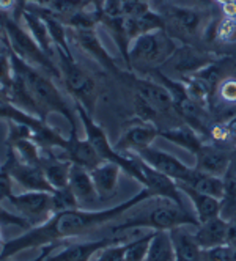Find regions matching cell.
Segmentation results:
<instances>
[{
	"instance_id": "f5cc1de1",
	"label": "cell",
	"mask_w": 236,
	"mask_h": 261,
	"mask_svg": "<svg viewBox=\"0 0 236 261\" xmlns=\"http://www.w3.org/2000/svg\"><path fill=\"white\" fill-rule=\"evenodd\" d=\"M230 261H236V247H231V258Z\"/></svg>"
},
{
	"instance_id": "8fae6325",
	"label": "cell",
	"mask_w": 236,
	"mask_h": 261,
	"mask_svg": "<svg viewBox=\"0 0 236 261\" xmlns=\"http://www.w3.org/2000/svg\"><path fill=\"white\" fill-rule=\"evenodd\" d=\"M137 154L143 162H147L150 167L156 169L158 172L167 175L169 178L175 179L176 182H189L194 169L188 167L185 162H181L178 158H175L173 154L159 150V148H154L153 145L148 148H143L142 151L134 153Z\"/></svg>"
},
{
	"instance_id": "4316f807",
	"label": "cell",
	"mask_w": 236,
	"mask_h": 261,
	"mask_svg": "<svg viewBox=\"0 0 236 261\" xmlns=\"http://www.w3.org/2000/svg\"><path fill=\"white\" fill-rule=\"evenodd\" d=\"M68 186L71 188V191L74 192V195L81 204L93 203V201L99 200L93 179H92V175H90V170L84 169L81 165H74V164L71 165Z\"/></svg>"
},
{
	"instance_id": "5bb4252c",
	"label": "cell",
	"mask_w": 236,
	"mask_h": 261,
	"mask_svg": "<svg viewBox=\"0 0 236 261\" xmlns=\"http://www.w3.org/2000/svg\"><path fill=\"white\" fill-rule=\"evenodd\" d=\"M219 57H214V54L203 52L194 44H181L178 50L173 54V57L169 60V66L178 72L181 79L194 76L195 72H198L206 65L213 63Z\"/></svg>"
},
{
	"instance_id": "ab89813d",
	"label": "cell",
	"mask_w": 236,
	"mask_h": 261,
	"mask_svg": "<svg viewBox=\"0 0 236 261\" xmlns=\"http://www.w3.org/2000/svg\"><path fill=\"white\" fill-rule=\"evenodd\" d=\"M216 96H219L222 101L228 104H236V79L227 77L217 88Z\"/></svg>"
},
{
	"instance_id": "277c9868",
	"label": "cell",
	"mask_w": 236,
	"mask_h": 261,
	"mask_svg": "<svg viewBox=\"0 0 236 261\" xmlns=\"http://www.w3.org/2000/svg\"><path fill=\"white\" fill-rule=\"evenodd\" d=\"M159 203L151 210L129 217L123 223L114 225L111 230L114 233L118 231H128V230H139L147 228L153 231H170L178 227H198L200 222L195 217V214L189 213L185 204H178L169 200H159Z\"/></svg>"
},
{
	"instance_id": "9c48e42d",
	"label": "cell",
	"mask_w": 236,
	"mask_h": 261,
	"mask_svg": "<svg viewBox=\"0 0 236 261\" xmlns=\"http://www.w3.org/2000/svg\"><path fill=\"white\" fill-rule=\"evenodd\" d=\"M8 201L14 206L21 217H24L32 228L44 223L54 211L52 194L49 192H24V194H13L8 197Z\"/></svg>"
},
{
	"instance_id": "7c38bea8",
	"label": "cell",
	"mask_w": 236,
	"mask_h": 261,
	"mask_svg": "<svg viewBox=\"0 0 236 261\" xmlns=\"http://www.w3.org/2000/svg\"><path fill=\"white\" fill-rule=\"evenodd\" d=\"M68 35H71V38L74 40V43L79 46L82 52H85L90 59H93L101 68L106 71L112 72L114 76L120 77L121 69L117 66L115 60L112 59V55L107 52V49L102 46L96 29H88V30H72L68 29Z\"/></svg>"
},
{
	"instance_id": "f546056e",
	"label": "cell",
	"mask_w": 236,
	"mask_h": 261,
	"mask_svg": "<svg viewBox=\"0 0 236 261\" xmlns=\"http://www.w3.org/2000/svg\"><path fill=\"white\" fill-rule=\"evenodd\" d=\"M185 184H189L191 188L197 189L198 192L211 195V197H216V198H219V200H222L224 195H225L224 178L206 175V173H202V172H198L195 169H194V173H192L189 182H185Z\"/></svg>"
},
{
	"instance_id": "5b68a950",
	"label": "cell",
	"mask_w": 236,
	"mask_h": 261,
	"mask_svg": "<svg viewBox=\"0 0 236 261\" xmlns=\"http://www.w3.org/2000/svg\"><path fill=\"white\" fill-rule=\"evenodd\" d=\"M164 19V30L181 44H194L206 36L211 24V10H198L179 7L172 2H164L156 10Z\"/></svg>"
},
{
	"instance_id": "f35d334b",
	"label": "cell",
	"mask_w": 236,
	"mask_h": 261,
	"mask_svg": "<svg viewBox=\"0 0 236 261\" xmlns=\"http://www.w3.org/2000/svg\"><path fill=\"white\" fill-rule=\"evenodd\" d=\"M32 139L33 140V130L21 123H14V121H8V136H7V145L8 148L13 146L14 143L21 142V140H27Z\"/></svg>"
},
{
	"instance_id": "1f68e13d",
	"label": "cell",
	"mask_w": 236,
	"mask_h": 261,
	"mask_svg": "<svg viewBox=\"0 0 236 261\" xmlns=\"http://www.w3.org/2000/svg\"><path fill=\"white\" fill-rule=\"evenodd\" d=\"M90 8H93V7L88 0H56L47 10H50V13L56 16V19H59L60 22L66 25V22L72 16H76L77 13H82Z\"/></svg>"
},
{
	"instance_id": "44dd1931",
	"label": "cell",
	"mask_w": 236,
	"mask_h": 261,
	"mask_svg": "<svg viewBox=\"0 0 236 261\" xmlns=\"http://www.w3.org/2000/svg\"><path fill=\"white\" fill-rule=\"evenodd\" d=\"M41 151H43V156H41L40 167L44 172L47 181L54 188V191L66 188L68 181H69V172H71L72 164L69 161L63 159L62 156L54 154V150L41 148Z\"/></svg>"
},
{
	"instance_id": "74e56055",
	"label": "cell",
	"mask_w": 236,
	"mask_h": 261,
	"mask_svg": "<svg viewBox=\"0 0 236 261\" xmlns=\"http://www.w3.org/2000/svg\"><path fill=\"white\" fill-rule=\"evenodd\" d=\"M128 244H129V242H124V241L114 242V244L99 250V255L93 261H124L126 250H128Z\"/></svg>"
},
{
	"instance_id": "d4e9b609",
	"label": "cell",
	"mask_w": 236,
	"mask_h": 261,
	"mask_svg": "<svg viewBox=\"0 0 236 261\" xmlns=\"http://www.w3.org/2000/svg\"><path fill=\"white\" fill-rule=\"evenodd\" d=\"M175 249L176 261H203V250L197 244L194 233L185 227H178L169 231Z\"/></svg>"
},
{
	"instance_id": "b9f144b4",
	"label": "cell",
	"mask_w": 236,
	"mask_h": 261,
	"mask_svg": "<svg viewBox=\"0 0 236 261\" xmlns=\"http://www.w3.org/2000/svg\"><path fill=\"white\" fill-rule=\"evenodd\" d=\"M230 258H231V246L228 244L203 250V261H230Z\"/></svg>"
},
{
	"instance_id": "52a82bcc",
	"label": "cell",
	"mask_w": 236,
	"mask_h": 261,
	"mask_svg": "<svg viewBox=\"0 0 236 261\" xmlns=\"http://www.w3.org/2000/svg\"><path fill=\"white\" fill-rule=\"evenodd\" d=\"M56 60L68 95L76 101L77 106L84 107L90 115H93L99 96L95 77L79 62H76L72 52H63L57 49Z\"/></svg>"
},
{
	"instance_id": "30bf717a",
	"label": "cell",
	"mask_w": 236,
	"mask_h": 261,
	"mask_svg": "<svg viewBox=\"0 0 236 261\" xmlns=\"http://www.w3.org/2000/svg\"><path fill=\"white\" fill-rule=\"evenodd\" d=\"M4 167L10 173V176L13 178V181L19 184L24 191H27V192H49V194L54 192V188L47 181L44 172L41 170V167L29 165V164L22 162L13 150L8 151V158H7V162L4 164Z\"/></svg>"
},
{
	"instance_id": "f907efd6",
	"label": "cell",
	"mask_w": 236,
	"mask_h": 261,
	"mask_svg": "<svg viewBox=\"0 0 236 261\" xmlns=\"http://www.w3.org/2000/svg\"><path fill=\"white\" fill-rule=\"evenodd\" d=\"M4 41H5V33H4V29H2V25H0V47H2Z\"/></svg>"
},
{
	"instance_id": "83f0119b",
	"label": "cell",
	"mask_w": 236,
	"mask_h": 261,
	"mask_svg": "<svg viewBox=\"0 0 236 261\" xmlns=\"http://www.w3.org/2000/svg\"><path fill=\"white\" fill-rule=\"evenodd\" d=\"M225 195L222 198V217L230 220L236 217V150L231 151V161L224 175Z\"/></svg>"
},
{
	"instance_id": "2e32d148",
	"label": "cell",
	"mask_w": 236,
	"mask_h": 261,
	"mask_svg": "<svg viewBox=\"0 0 236 261\" xmlns=\"http://www.w3.org/2000/svg\"><path fill=\"white\" fill-rule=\"evenodd\" d=\"M139 164H140L142 173L145 176L143 188H147L151 192L153 198L169 200V201H175L178 204H183V198H181V191L178 189V184H176L175 179L169 178L164 173L158 172L156 169L150 167L147 162H143L140 158H139Z\"/></svg>"
},
{
	"instance_id": "cb8c5ba5",
	"label": "cell",
	"mask_w": 236,
	"mask_h": 261,
	"mask_svg": "<svg viewBox=\"0 0 236 261\" xmlns=\"http://www.w3.org/2000/svg\"><path fill=\"white\" fill-rule=\"evenodd\" d=\"M159 137L169 140L170 143L185 148L191 154H195L202 148V145L206 142L194 127H191L186 123H179L172 127H166L159 130Z\"/></svg>"
},
{
	"instance_id": "ba28073f",
	"label": "cell",
	"mask_w": 236,
	"mask_h": 261,
	"mask_svg": "<svg viewBox=\"0 0 236 261\" xmlns=\"http://www.w3.org/2000/svg\"><path fill=\"white\" fill-rule=\"evenodd\" d=\"M76 114H77V118L85 129V139L95 146V150L99 154V158L106 162L117 164L126 175H129L133 179H136L139 184H142V188H143L145 176L142 173L137 154H134V153H128V154L118 153L114 148V145L109 142L106 130L95 121L93 115H90L84 107H81L77 104H76Z\"/></svg>"
},
{
	"instance_id": "484cf974",
	"label": "cell",
	"mask_w": 236,
	"mask_h": 261,
	"mask_svg": "<svg viewBox=\"0 0 236 261\" xmlns=\"http://www.w3.org/2000/svg\"><path fill=\"white\" fill-rule=\"evenodd\" d=\"M21 21H22L24 27L29 30V33L33 36V40L38 43V46L49 55L50 59L56 60V55H57L56 44L52 41V36L49 33V29H47L44 19H41L38 14H35V13L29 11L27 8H24V11L21 14Z\"/></svg>"
},
{
	"instance_id": "8992f818",
	"label": "cell",
	"mask_w": 236,
	"mask_h": 261,
	"mask_svg": "<svg viewBox=\"0 0 236 261\" xmlns=\"http://www.w3.org/2000/svg\"><path fill=\"white\" fill-rule=\"evenodd\" d=\"M0 25L5 33V41L13 54H16L21 60L25 63L41 69L52 79L62 81L60 68L57 65V60L50 59L49 55L38 46L33 40V36L29 33L25 27L19 21L11 17V14L0 13Z\"/></svg>"
},
{
	"instance_id": "ee69618b",
	"label": "cell",
	"mask_w": 236,
	"mask_h": 261,
	"mask_svg": "<svg viewBox=\"0 0 236 261\" xmlns=\"http://www.w3.org/2000/svg\"><path fill=\"white\" fill-rule=\"evenodd\" d=\"M169 2L179 5V7H188V8H198V10H211L214 0H169Z\"/></svg>"
},
{
	"instance_id": "d6a6232c",
	"label": "cell",
	"mask_w": 236,
	"mask_h": 261,
	"mask_svg": "<svg viewBox=\"0 0 236 261\" xmlns=\"http://www.w3.org/2000/svg\"><path fill=\"white\" fill-rule=\"evenodd\" d=\"M10 150H13L17 154V158H19L22 162H25L29 165L40 167L43 151H41V148L36 145L32 139L21 140V142L14 143L13 146H10Z\"/></svg>"
},
{
	"instance_id": "7a4b0ae2",
	"label": "cell",
	"mask_w": 236,
	"mask_h": 261,
	"mask_svg": "<svg viewBox=\"0 0 236 261\" xmlns=\"http://www.w3.org/2000/svg\"><path fill=\"white\" fill-rule=\"evenodd\" d=\"M10 54H11V62H13L14 72L25 82V85L30 90L36 104L40 106L43 118L47 120L49 114H59L63 118H66V121L71 126V130H77V120L79 118L76 114V107L69 106V102L63 96V93L59 90L56 82L52 81V77L47 76V74L43 72L41 69L25 63L11 50H10Z\"/></svg>"
},
{
	"instance_id": "3957f363",
	"label": "cell",
	"mask_w": 236,
	"mask_h": 261,
	"mask_svg": "<svg viewBox=\"0 0 236 261\" xmlns=\"http://www.w3.org/2000/svg\"><path fill=\"white\" fill-rule=\"evenodd\" d=\"M178 47V41L164 29L143 33L137 36L129 47L126 69L148 77L154 71H159L161 66L169 63Z\"/></svg>"
},
{
	"instance_id": "11a10c76",
	"label": "cell",
	"mask_w": 236,
	"mask_h": 261,
	"mask_svg": "<svg viewBox=\"0 0 236 261\" xmlns=\"http://www.w3.org/2000/svg\"><path fill=\"white\" fill-rule=\"evenodd\" d=\"M5 242H7V241H4V236H2V231H0V249H2V247L5 246Z\"/></svg>"
},
{
	"instance_id": "9a60e30c",
	"label": "cell",
	"mask_w": 236,
	"mask_h": 261,
	"mask_svg": "<svg viewBox=\"0 0 236 261\" xmlns=\"http://www.w3.org/2000/svg\"><path fill=\"white\" fill-rule=\"evenodd\" d=\"M194 156H195V167H194L195 170L221 178H224L231 161V151L213 142H205Z\"/></svg>"
},
{
	"instance_id": "db71d44e",
	"label": "cell",
	"mask_w": 236,
	"mask_h": 261,
	"mask_svg": "<svg viewBox=\"0 0 236 261\" xmlns=\"http://www.w3.org/2000/svg\"><path fill=\"white\" fill-rule=\"evenodd\" d=\"M216 4H221V7L222 5H225V4H228V2H233V0H214Z\"/></svg>"
},
{
	"instance_id": "e0dca14e",
	"label": "cell",
	"mask_w": 236,
	"mask_h": 261,
	"mask_svg": "<svg viewBox=\"0 0 236 261\" xmlns=\"http://www.w3.org/2000/svg\"><path fill=\"white\" fill-rule=\"evenodd\" d=\"M62 153H63L62 154L63 159L69 161L74 165H81L87 170H92L101 162H104L92 143L87 139L77 137V130H71V134L68 137V145L65 146V150H62Z\"/></svg>"
},
{
	"instance_id": "7bdbcfd3",
	"label": "cell",
	"mask_w": 236,
	"mask_h": 261,
	"mask_svg": "<svg viewBox=\"0 0 236 261\" xmlns=\"http://www.w3.org/2000/svg\"><path fill=\"white\" fill-rule=\"evenodd\" d=\"M13 182L14 181L5 167H0V201L8 200V197L13 195Z\"/></svg>"
},
{
	"instance_id": "4dcf8cb0",
	"label": "cell",
	"mask_w": 236,
	"mask_h": 261,
	"mask_svg": "<svg viewBox=\"0 0 236 261\" xmlns=\"http://www.w3.org/2000/svg\"><path fill=\"white\" fill-rule=\"evenodd\" d=\"M147 261H176L175 249L169 231H154Z\"/></svg>"
},
{
	"instance_id": "ac0fdd59",
	"label": "cell",
	"mask_w": 236,
	"mask_h": 261,
	"mask_svg": "<svg viewBox=\"0 0 236 261\" xmlns=\"http://www.w3.org/2000/svg\"><path fill=\"white\" fill-rule=\"evenodd\" d=\"M120 241H124V238H102L96 241L76 242V244L66 246L56 255L50 253L44 258V261H92L93 255H96L99 250Z\"/></svg>"
},
{
	"instance_id": "7402d4cb",
	"label": "cell",
	"mask_w": 236,
	"mask_h": 261,
	"mask_svg": "<svg viewBox=\"0 0 236 261\" xmlns=\"http://www.w3.org/2000/svg\"><path fill=\"white\" fill-rule=\"evenodd\" d=\"M227 231H228V220L219 216L195 227L194 238L197 241V244L202 247V250H208L213 247L227 244Z\"/></svg>"
},
{
	"instance_id": "603a6c76",
	"label": "cell",
	"mask_w": 236,
	"mask_h": 261,
	"mask_svg": "<svg viewBox=\"0 0 236 261\" xmlns=\"http://www.w3.org/2000/svg\"><path fill=\"white\" fill-rule=\"evenodd\" d=\"M233 65L234 63L231 57H219L213 63L206 65L205 68H202L200 71L194 74V77L206 88L211 101L214 99L219 85L228 77V71L233 68Z\"/></svg>"
},
{
	"instance_id": "d590c367",
	"label": "cell",
	"mask_w": 236,
	"mask_h": 261,
	"mask_svg": "<svg viewBox=\"0 0 236 261\" xmlns=\"http://www.w3.org/2000/svg\"><path fill=\"white\" fill-rule=\"evenodd\" d=\"M52 201H54V211L56 213L66 211V210H76L81 206L79 200L76 198L74 192L71 191L69 186L54 191L52 192Z\"/></svg>"
},
{
	"instance_id": "681fc988",
	"label": "cell",
	"mask_w": 236,
	"mask_h": 261,
	"mask_svg": "<svg viewBox=\"0 0 236 261\" xmlns=\"http://www.w3.org/2000/svg\"><path fill=\"white\" fill-rule=\"evenodd\" d=\"M92 7L98 11V13H104V7H106V2L107 0H88Z\"/></svg>"
},
{
	"instance_id": "ffe728a7",
	"label": "cell",
	"mask_w": 236,
	"mask_h": 261,
	"mask_svg": "<svg viewBox=\"0 0 236 261\" xmlns=\"http://www.w3.org/2000/svg\"><path fill=\"white\" fill-rule=\"evenodd\" d=\"M176 184L181 194H185L191 200L194 211H195V217L200 223H205L222 214V200L198 192L197 189L191 188L189 184H185V182H176Z\"/></svg>"
},
{
	"instance_id": "60d3db41",
	"label": "cell",
	"mask_w": 236,
	"mask_h": 261,
	"mask_svg": "<svg viewBox=\"0 0 236 261\" xmlns=\"http://www.w3.org/2000/svg\"><path fill=\"white\" fill-rule=\"evenodd\" d=\"M0 225H16V227H21L22 230L32 228V225L24 217H21L19 214H13L2 206H0Z\"/></svg>"
},
{
	"instance_id": "816d5d0a",
	"label": "cell",
	"mask_w": 236,
	"mask_h": 261,
	"mask_svg": "<svg viewBox=\"0 0 236 261\" xmlns=\"http://www.w3.org/2000/svg\"><path fill=\"white\" fill-rule=\"evenodd\" d=\"M44 258H46V256H44V255L41 253V255H40L38 258H35V259H32V261H43ZM0 261H10V259H7V258H0Z\"/></svg>"
},
{
	"instance_id": "8d00e7d4",
	"label": "cell",
	"mask_w": 236,
	"mask_h": 261,
	"mask_svg": "<svg viewBox=\"0 0 236 261\" xmlns=\"http://www.w3.org/2000/svg\"><path fill=\"white\" fill-rule=\"evenodd\" d=\"M14 81V68L11 62V54L7 46V41H4L0 47V88L7 90Z\"/></svg>"
},
{
	"instance_id": "d6986e66",
	"label": "cell",
	"mask_w": 236,
	"mask_h": 261,
	"mask_svg": "<svg viewBox=\"0 0 236 261\" xmlns=\"http://www.w3.org/2000/svg\"><path fill=\"white\" fill-rule=\"evenodd\" d=\"M121 172L123 170L117 164L106 162V161L101 162L98 167H95V169L90 170V175H92L98 198L101 201H107V200H111L117 195Z\"/></svg>"
},
{
	"instance_id": "4fadbf2b",
	"label": "cell",
	"mask_w": 236,
	"mask_h": 261,
	"mask_svg": "<svg viewBox=\"0 0 236 261\" xmlns=\"http://www.w3.org/2000/svg\"><path fill=\"white\" fill-rule=\"evenodd\" d=\"M159 127L154 123L139 120L126 127L118 140L114 143V148L118 153H139L143 148L151 146L156 137H159Z\"/></svg>"
},
{
	"instance_id": "e575fe53",
	"label": "cell",
	"mask_w": 236,
	"mask_h": 261,
	"mask_svg": "<svg viewBox=\"0 0 236 261\" xmlns=\"http://www.w3.org/2000/svg\"><path fill=\"white\" fill-rule=\"evenodd\" d=\"M213 38L221 44H236V19L222 17L213 24Z\"/></svg>"
},
{
	"instance_id": "c3c4849f",
	"label": "cell",
	"mask_w": 236,
	"mask_h": 261,
	"mask_svg": "<svg viewBox=\"0 0 236 261\" xmlns=\"http://www.w3.org/2000/svg\"><path fill=\"white\" fill-rule=\"evenodd\" d=\"M24 8H25V0H19V4H17V8H16V11L11 14L13 19H16V21H19V22H21V14H22Z\"/></svg>"
},
{
	"instance_id": "6da1fadb",
	"label": "cell",
	"mask_w": 236,
	"mask_h": 261,
	"mask_svg": "<svg viewBox=\"0 0 236 261\" xmlns=\"http://www.w3.org/2000/svg\"><path fill=\"white\" fill-rule=\"evenodd\" d=\"M150 198H153L151 192L147 188H142L131 198L107 210L90 211L76 208L56 213L41 225L25 230V233H22L21 236L7 241L5 246L2 247V252H0V258L10 259L11 256L30 249H43L47 246L57 247L69 238L84 236L102 225H107V223L117 220L124 213H128L134 206H139L140 203Z\"/></svg>"
},
{
	"instance_id": "f6af8a7d",
	"label": "cell",
	"mask_w": 236,
	"mask_h": 261,
	"mask_svg": "<svg viewBox=\"0 0 236 261\" xmlns=\"http://www.w3.org/2000/svg\"><path fill=\"white\" fill-rule=\"evenodd\" d=\"M19 0H0V13L13 14L17 8Z\"/></svg>"
},
{
	"instance_id": "836d02e7",
	"label": "cell",
	"mask_w": 236,
	"mask_h": 261,
	"mask_svg": "<svg viewBox=\"0 0 236 261\" xmlns=\"http://www.w3.org/2000/svg\"><path fill=\"white\" fill-rule=\"evenodd\" d=\"M153 238H154V231L143 234L134 241H129L124 261H147L148 249H150Z\"/></svg>"
},
{
	"instance_id": "bcb514c9",
	"label": "cell",
	"mask_w": 236,
	"mask_h": 261,
	"mask_svg": "<svg viewBox=\"0 0 236 261\" xmlns=\"http://www.w3.org/2000/svg\"><path fill=\"white\" fill-rule=\"evenodd\" d=\"M222 14L224 17H231V19H236V0L233 2H228L225 5H222Z\"/></svg>"
},
{
	"instance_id": "f1b7e54d",
	"label": "cell",
	"mask_w": 236,
	"mask_h": 261,
	"mask_svg": "<svg viewBox=\"0 0 236 261\" xmlns=\"http://www.w3.org/2000/svg\"><path fill=\"white\" fill-rule=\"evenodd\" d=\"M208 142H213L222 148H227L230 151L236 150V115L214 123L209 127Z\"/></svg>"
},
{
	"instance_id": "7dc6e473",
	"label": "cell",
	"mask_w": 236,
	"mask_h": 261,
	"mask_svg": "<svg viewBox=\"0 0 236 261\" xmlns=\"http://www.w3.org/2000/svg\"><path fill=\"white\" fill-rule=\"evenodd\" d=\"M54 2H56V0H25V5L32 4L36 7H41V8H49Z\"/></svg>"
}]
</instances>
